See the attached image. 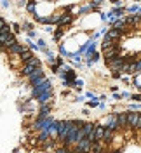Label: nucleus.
Wrapping results in <instances>:
<instances>
[{
  "label": "nucleus",
  "instance_id": "obj_1",
  "mask_svg": "<svg viewBox=\"0 0 141 153\" xmlns=\"http://www.w3.org/2000/svg\"><path fill=\"white\" fill-rule=\"evenodd\" d=\"M37 70H38V61L35 59V57H33L30 63H26V65L23 66V73H25L26 76H30V75H33Z\"/></svg>",
  "mask_w": 141,
  "mask_h": 153
},
{
  "label": "nucleus",
  "instance_id": "obj_2",
  "mask_svg": "<svg viewBox=\"0 0 141 153\" xmlns=\"http://www.w3.org/2000/svg\"><path fill=\"white\" fill-rule=\"evenodd\" d=\"M124 63H125V61L119 56V57H115V59H112V61H108L106 65H108V68L113 70V71H120V70L124 68Z\"/></svg>",
  "mask_w": 141,
  "mask_h": 153
},
{
  "label": "nucleus",
  "instance_id": "obj_3",
  "mask_svg": "<svg viewBox=\"0 0 141 153\" xmlns=\"http://www.w3.org/2000/svg\"><path fill=\"white\" fill-rule=\"evenodd\" d=\"M141 113H127V129H136Z\"/></svg>",
  "mask_w": 141,
  "mask_h": 153
},
{
  "label": "nucleus",
  "instance_id": "obj_4",
  "mask_svg": "<svg viewBox=\"0 0 141 153\" xmlns=\"http://www.w3.org/2000/svg\"><path fill=\"white\" fill-rule=\"evenodd\" d=\"M104 57H106V63L115 59V57H119V45L112 49H104Z\"/></svg>",
  "mask_w": 141,
  "mask_h": 153
},
{
  "label": "nucleus",
  "instance_id": "obj_5",
  "mask_svg": "<svg viewBox=\"0 0 141 153\" xmlns=\"http://www.w3.org/2000/svg\"><path fill=\"white\" fill-rule=\"evenodd\" d=\"M2 44H4V47H12L14 44H18L14 37L10 35V33H2Z\"/></svg>",
  "mask_w": 141,
  "mask_h": 153
},
{
  "label": "nucleus",
  "instance_id": "obj_6",
  "mask_svg": "<svg viewBox=\"0 0 141 153\" xmlns=\"http://www.w3.org/2000/svg\"><path fill=\"white\" fill-rule=\"evenodd\" d=\"M104 132H106V129H104V127H99V125H96V131H94V136H96V143H103Z\"/></svg>",
  "mask_w": 141,
  "mask_h": 153
},
{
  "label": "nucleus",
  "instance_id": "obj_7",
  "mask_svg": "<svg viewBox=\"0 0 141 153\" xmlns=\"http://www.w3.org/2000/svg\"><path fill=\"white\" fill-rule=\"evenodd\" d=\"M25 45H21V44H14L12 47H9V52L10 54H18V56H21L23 52H25Z\"/></svg>",
  "mask_w": 141,
  "mask_h": 153
},
{
  "label": "nucleus",
  "instance_id": "obj_8",
  "mask_svg": "<svg viewBox=\"0 0 141 153\" xmlns=\"http://www.w3.org/2000/svg\"><path fill=\"white\" fill-rule=\"evenodd\" d=\"M80 131H82V134H84L85 137H87L89 134H93L94 131H96V125H93V124H84V125H82V129H80Z\"/></svg>",
  "mask_w": 141,
  "mask_h": 153
},
{
  "label": "nucleus",
  "instance_id": "obj_9",
  "mask_svg": "<svg viewBox=\"0 0 141 153\" xmlns=\"http://www.w3.org/2000/svg\"><path fill=\"white\" fill-rule=\"evenodd\" d=\"M117 124H119V127H125V129H127V113L119 115V117H117Z\"/></svg>",
  "mask_w": 141,
  "mask_h": 153
},
{
  "label": "nucleus",
  "instance_id": "obj_10",
  "mask_svg": "<svg viewBox=\"0 0 141 153\" xmlns=\"http://www.w3.org/2000/svg\"><path fill=\"white\" fill-rule=\"evenodd\" d=\"M19 59H21V61H25V63H30V61L33 59V56H31V52H30L28 49H25V52L19 56Z\"/></svg>",
  "mask_w": 141,
  "mask_h": 153
},
{
  "label": "nucleus",
  "instance_id": "obj_11",
  "mask_svg": "<svg viewBox=\"0 0 141 153\" xmlns=\"http://www.w3.org/2000/svg\"><path fill=\"white\" fill-rule=\"evenodd\" d=\"M120 33H122V31H117V30H110V31L106 33V38H110V40H115V42H117V38L120 37Z\"/></svg>",
  "mask_w": 141,
  "mask_h": 153
},
{
  "label": "nucleus",
  "instance_id": "obj_12",
  "mask_svg": "<svg viewBox=\"0 0 141 153\" xmlns=\"http://www.w3.org/2000/svg\"><path fill=\"white\" fill-rule=\"evenodd\" d=\"M42 76H44V75H42V70L38 68L37 71H35L33 75H30L28 78H30V80H31V82H37V80H40V78H42Z\"/></svg>",
  "mask_w": 141,
  "mask_h": 153
},
{
  "label": "nucleus",
  "instance_id": "obj_13",
  "mask_svg": "<svg viewBox=\"0 0 141 153\" xmlns=\"http://www.w3.org/2000/svg\"><path fill=\"white\" fill-rule=\"evenodd\" d=\"M56 153H70V150H68V148H59Z\"/></svg>",
  "mask_w": 141,
  "mask_h": 153
}]
</instances>
